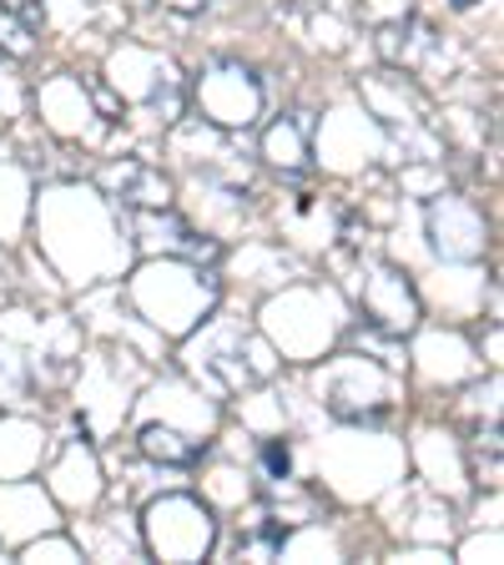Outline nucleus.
Segmentation results:
<instances>
[{
  "mask_svg": "<svg viewBox=\"0 0 504 565\" xmlns=\"http://www.w3.org/2000/svg\"><path fill=\"white\" fill-rule=\"evenodd\" d=\"M197 106L217 127H253L262 117V82L243 61H212L197 82Z\"/></svg>",
  "mask_w": 504,
  "mask_h": 565,
  "instance_id": "f257e3e1",
  "label": "nucleus"
},
{
  "mask_svg": "<svg viewBox=\"0 0 504 565\" xmlns=\"http://www.w3.org/2000/svg\"><path fill=\"white\" fill-rule=\"evenodd\" d=\"M152 551L162 561H202L212 551V515L187 494L162 500L152 510Z\"/></svg>",
  "mask_w": 504,
  "mask_h": 565,
  "instance_id": "f03ea898",
  "label": "nucleus"
},
{
  "mask_svg": "<svg viewBox=\"0 0 504 565\" xmlns=\"http://www.w3.org/2000/svg\"><path fill=\"white\" fill-rule=\"evenodd\" d=\"M364 313L384 333H409L419 323V298H414L409 278L394 268H374V278L364 282Z\"/></svg>",
  "mask_w": 504,
  "mask_h": 565,
  "instance_id": "7ed1b4c3",
  "label": "nucleus"
},
{
  "mask_svg": "<svg viewBox=\"0 0 504 565\" xmlns=\"http://www.w3.org/2000/svg\"><path fill=\"white\" fill-rule=\"evenodd\" d=\"M106 192L117 202H127V207H141V212H167L172 207V182H167L157 167L137 162V157H127V162L106 167Z\"/></svg>",
  "mask_w": 504,
  "mask_h": 565,
  "instance_id": "20e7f679",
  "label": "nucleus"
},
{
  "mask_svg": "<svg viewBox=\"0 0 504 565\" xmlns=\"http://www.w3.org/2000/svg\"><path fill=\"white\" fill-rule=\"evenodd\" d=\"M262 152H268L278 167H288V172L308 167V152H313V121H308V117H282L278 127L268 131Z\"/></svg>",
  "mask_w": 504,
  "mask_h": 565,
  "instance_id": "39448f33",
  "label": "nucleus"
},
{
  "mask_svg": "<svg viewBox=\"0 0 504 565\" xmlns=\"http://www.w3.org/2000/svg\"><path fill=\"white\" fill-rule=\"evenodd\" d=\"M384 56L388 61H404V66H414L419 56H429L435 51V35H429V25L423 21H394V25H384Z\"/></svg>",
  "mask_w": 504,
  "mask_h": 565,
  "instance_id": "423d86ee",
  "label": "nucleus"
},
{
  "mask_svg": "<svg viewBox=\"0 0 504 565\" xmlns=\"http://www.w3.org/2000/svg\"><path fill=\"white\" fill-rule=\"evenodd\" d=\"M141 455H152V459H162V465H192V459L202 455V445L197 439H182L176 429H162V424H147L141 429Z\"/></svg>",
  "mask_w": 504,
  "mask_h": 565,
  "instance_id": "0eeeda50",
  "label": "nucleus"
},
{
  "mask_svg": "<svg viewBox=\"0 0 504 565\" xmlns=\"http://www.w3.org/2000/svg\"><path fill=\"white\" fill-rule=\"evenodd\" d=\"M0 51H6V56H31L35 51L31 25H25L21 11H11V6H0Z\"/></svg>",
  "mask_w": 504,
  "mask_h": 565,
  "instance_id": "6e6552de",
  "label": "nucleus"
},
{
  "mask_svg": "<svg viewBox=\"0 0 504 565\" xmlns=\"http://www.w3.org/2000/svg\"><path fill=\"white\" fill-rule=\"evenodd\" d=\"M262 465H268L272 480H288V465H293V459H288V445H268L262 449Z\"/></svg>",
  "mask_w": 504,
  "mask_h": 565,
  "instance_id": "1a4fd4ad",
  "label": "nucleus"
},
{
  "mask_svg": "<svg viewBox=\"0 0 504 565\" xmlns=\"http://www.w3.org/2000/svg\"><path fill=\"white\" fill-rule=\"evenodd\" d=\"M0 6H11V11H35V6H46V0H0Z\"/></svg>",
  "mask_w": 504,
  "mask_h": 565,
  "instance_id": "9d476101",
  "label": "nucleus"
},
{
  "mask_svg": "<svg viewBox=\"0 0 504 565\" xmlns=\"http://www.w3.org/2000/svg\"><path fill=\"white\" fill-rule=\"evenodd\" d=\"M454 6H459V11H464V6H474V0H454Z\"/></svg>",
  "mask_w": 504,
  "mask_h": 565,
  "instance_id": "9b49d317",
  "label": "nucleus"
}]
</instances>
